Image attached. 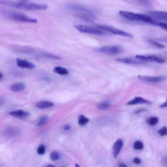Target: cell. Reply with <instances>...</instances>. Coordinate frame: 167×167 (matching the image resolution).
Masks as SVG:
<instances>
[{"mask_svg": "<svg viewBox=\"0 0 167 167\" xmlns=\"http://www.w3.org/2000/svg\"><path fill=\"white\" fill-rule=\"evenodd\" d=\"M89 121V120L83 115H80L79 118L78 123L81 126L86 125Z\"/></svg>", "mask_w": 167, "mask_h": 167, "instance_id": "21", "label": "cell"}, {"mask_svg": "<svg viewBox=\"0 0 167 167\" xmlns=\"http://www.w3.org/2000/svg\"><path fill=\"white\" fill-rule=\"evenodd\" d=\"M111 106V102L107 101L102 102L97 106V108L100 110L104 111L109 109Z\"/></svg>", "mask_w": 167, "mask_h": 167, "instance_id": "19", "label": "cell"}, {"mask_svg": "<svg viewBox=\"0 0 167 167\" xmlns=\"http://www.w3.org/2000/svg\"><path fill=\"white\" fill-rule=\"evenodd\" d=\"M119 13L122 16L128 19L136 21L144 22L155 25H156L157 21L148 15L122 11H120Z\"/></svg>", "mask_w": 167, "mask_h": 167, "instance_id": "1", "label": "cell"}, {"mask_svg": "<svg viewBox=\"0 0 167 167\" xmlns=\"http://www.w3.org/2000/svg\"><path fill=\"white\" fill-rule=\"evenodd\" d=\"M98 52L107 55H114L122 53L123 51L122 47L118 45L104 46L97 50Z\"/></svg>", "mask_w": 167, "mask_h": 167, "instance_id": "3", "label": "cell"}, {"mask_svg": "<svg viewBox=\"0 0 167 167\" xmlns=\"http://www.w3.org/2000/svg\"><path fill=\"white\" fill-rule=\"evenodd\" d=\"M16 64L18 67L23 69H33L35 67L34 64L26 60H23L19 58L16 59Z\"/></svg>", "mask_w": 167, "mask_h": 167, "instance_id": "10", "label": "cell"}, {"mask_svg": "<svg viewBox=\"0 0 167 167\" xmlns=\"http://www.w3.org/2000/svg\"><path fill=\"white\" fill-rule=\"evenodd\" d=\"M150 42L151 44H152L153 45H155V46H156V47L159 48H163L165 47V45L160 44V43L156 42L155 41L153 40H150Z\"/></svg>", "mask_w": 167, "mask_h": 167, "instance_id": "29", "label": "cell"}, {"mask_svg": "<svg viewBox=\"0 0 167 167\" xmlns=\"http://www.w3.org/2000/svg\"><path fill=\"white\" fill-rule=\"evenodd\" d=\"M51 158L53 161L58 160L59 157V155L58 153L56 151H53L51 153L50 155Z\"/></svg>", "mask_w": 167, "mask_h": 167, "instance_id": "28", "label": "cell"}, {"mask_svg": "<svg viewBox=\"0 0 167 167\" xmlns=\"http://www.w3.org/2000/svg\"><path fill=\"white\" fill-rule=\"evenodd\" d=\"M138 79L144 82L152 83H158L164 81L166 78L165 77L163 76L156 77L141 76L138 77Z\"/></svg>", "mask_w": 167, "mask_h": 167, "instance_id": "9", "label": "cell"}, {"mask_svg": "<svg viewBox=\"0 0 167 167\" xmlns=\"http://www.w3.org/2000/svg\"><path fill=\"white\" fill-rule=\"evenodd\" d=\"M48 8L47 5L36 3H26L25 10L30 11L45 10Z\"/></svg>", "mask_w": 167, "mask_h": 167, "instance_id": "8", "label": "cell"}, {"mask_svg": "<svg viewBox=\"0 0 167 167\" xmlns=\"http://www.w3.org/2000/svg\"><path fill=\"white\" fill-rule=\"evenodd\" d=\"M68 7L72 9L77 10V11H81L87 13L91 15V16L93 17L94 16L91 12L89 10L85 7L79 5L75 4H71L68 5Z\"/></svg>", "mask_w": 167, "mask_h": 167, "instance_id": "16", "label": "cell"}, {"mask_svg": "<svg viewBox=\"0 0 167 167\" xmlns=\"http://www.w3.org/2000/svg\"><path fill=\"white\" fill-rule=\"evenodd\" d=\"M159 134L161 136L166 135L167 134V128L164 126L158 131Z\"/></svg>", "mask_w": 167, "mask_h": 167, "instance_id": "26", "label": "cell"}, {"mask_svg": "<svg viewBox=\"0 0 167 167\" xmlns=\"http://www.w3.org/2000/svg\"><path fill=\"white\" fill-rule=\"evenodd\" d=\"M48 166V167H49V166H50V167H51H51H54V166Z\"/></svg>", "mask_w": 167, "mask_h": 167, "instance_id": "39", "label": "cell"}, {"mask_svg": "<svg viewBox=\"0 0 167 167\" xmlns=\"http://www.w3.org/2000/svg\"><path fill=\"white\" fill-rule=\"evenodd\" d=\"M123 143L121 139L118 140L114 144L113 146V155L115 159H116L119 155L120 151L123 147Z\"/></svg>", "mask_w": 167, "mask_h": 167, "instance_id": "11", "label": "cell"}, {"mask_svg": "<svg viewBox=\"0 0 167 167\" xmlns=\"http://www.w3.org/2000/svg\"><path fill=\"white\" fill-rule=\"evenodd\" d=\"M119 166L121 167H127V166L125 164L123 163H121L119 164Z\"/></svg>", "mask_w": 167, "mask_h": 167, "instance_id": "36", "label": "cell"}, {"mask_svg": "<svg viewBox=\"0 0 167 167\" xmlns=\"http://www.w3.org/2000/svg\"><path fill=\"white\" fill-rule=\"evenodd\" d=\"M25 88V85L23 83H17L12 84L10 89L14 92H21L24 90Z\"/></svg>", "mask_w": 167, "mask_h": 167, "instance_id": "17", "label": "cell"}, {"mask_svg": "<svg viewBox=\"0 0 167 167\" xmlns=\"http://www.w3.org/2000/svg\"><path fill=\"white\" fill-rule=\"evenodd\" d=\"M54 72L60 75H66L69 74V72L67 69L62 67L56 66L53 69Z\"/></svg>", "mask_w": 167, "mask_h": 167, "instance_id": "18", "label": "cell"}, {"mask_svg": "<svg viewBox=\"0 0 167 167\" xmlns=\"http://www.w3.org/2000/svg\"><path fill=\"white\" fill-rule=\"evenodd\" d=\"M158 122V119L157 117H152L149 119L148 121V123L151 126H154L157 124Z\"/></svg>", "mask_w": 167, "mask_h": 167, "instance_id": "24", "label": "cell"}, {"mask_svg": "<svg viewBox=\"0 0 167 167\" xmlns=\"http://www.w3.org/2000/svg\"><path fill=\"white\" fill-rule=\"evenodd\" d=\"M133 162L135 164H140L141 162V161L139 158L135 157L133 159Z\"/></svg>", "mask_w": 167, "mask_h": 167, "instance_id": "31", "label": "cell"}, {"mask_svg": "<svg viewBox=\"0 0 167 167\" xmlns=\"http://www.w3.org/2000/svg\"><path fill=\"white\" fill-rule=\"evenodd\" d=\"M71 129V127L70 125H65L63 128L64 130L66 131L70 130Z\"/></svg>", "mask_w": 167, "mask_h": 167, "instance_id": "33", "label": "cell"}, {"mask_svg": "<svg viewBox=\"0 0 167 167\" xmlns=\"http://www.w3.org/2000/svg\"><path fill=\"white\" fill-rule=\"evenodd\" d=\"M142 104L151 105V102L144 99L142 97H136L128 102L126 104L127 105H134Z\"/></svg>", "mask_w": 167, "mask_h": 167, "instance_id": "13", "label": "cell"}, {"mask_svg": "<svg viewBox=\"0 0 167 167\" xmlns=\"http://www.w3.org/2000/svg\"><path fill=\"white\" fill-rule=\"evenodd\" d=\"M45 148L44 145H41L38 148L37 150V153L38 155H44L45 153Z\"/></svg>", "mask_w": 167, "mask_h": 167, "instance_id": "25", "label": "cell"}, {"mask_svg": "<svg viewBox=\"0 0 167 167\" xmlns=\"http://www.w3.org/2000/svg\"><path fill=\"white\" fill-rule=\"evenodd\" d=\"M116 60L120 63L130 65H138L143 63V61L137 58V59L132 58H118Z\"/></svg>", "mask_w": 167, "mask_h": 167, "instance_id": "15", "label": "cell"}, {"mask_svg": "<svg viewBox=\"0 0 167 167\" xmlns=\"http://www.w3.org/2000/svg\"><path fill=\"white\" fill-rule=\"evenodd\" d=\"M9 114L13 117L19 118H27L29 117L30 115L29 112L22 110L10 112Z\"/></svg>", "mask_w": 167, "mask_h": 167, "instance_id": "14", "label": "cell"}, {"mask_svg": "<svg viewBox=\"0 0 167 167\" xmlns=\"http://www.w3.org/2000/svg\"><path fill=\"white\" fill-rule=\"evenodd\" d=\"M149 16L156 21L167 22V13L163 11H152L148 13Z\"/></svg>", "mask_w": 167, "mask_h": 167, "instance_id": "6", "label": "cell"}, {"mask_svg": "<svg viewBox=\"0 0 167 167\" xmlns=\"http://www.w3.org/2000/svg\"><path fill=\"white\" fill-rule=\"evenodd\" d=\"M163 164H166L167 165V157L166 156H164V157L162 159V162Z\"/></svg>", "mask_w": 167, "mask_h": 167, "instance_id": "34", "label": "cell"}, {"mask_svg": "<svg viewBox=\"0 0 167 167\" xmlns=\"http://www.w3.org/2000/svg\"><path fill=\"white\" fill-rule=\"evenodd\" d=\"M74 27L80 32L82 33L100 35H104L105 34V33L101 30L85 25H74Z\"/></svg>", "mask_w": 167, "mask_h": 167, "instance_id": "4", "label": "cell"}, {"mask_svg": "<svg viewBox=\"0 0 167 167\" xmlns=\"http://www.w3.org/2000/svg\"><path fill=\"white\" fill-rule=\"evenodd\" d=\"M159 27L166 31L167 30V25L166 23L160 22V23H159Z\"/></svg>", "mask_w": 167, "mask_h": 167, "instance_id": "30", "label": "cell"}, {"mask_svg": "<svg viewBox=\"0 0 167 167\" xmlns=\"http://www.w3.org/2000/svg\"><path fill=\"white\" fill-rule=\"evenodd\" d=\"M76 167H80V166L79 165V164H76Z\"/></svg>", "mask_w": 167, "mask_h": 167, "instance_id": "38", "label": "cell"}, {"mask_svg": "<svg viewBox=\"0 0 167 167\" xmlns=\"http://www.w3.org/2000/svg\"><path fill=\"white\" fill-rule=\"evenodd\" d=\"M23 1H27V0H22Z\"/></svg>", "mask_w": 167, "mask_h": 167, "instance_id": "40", "label": "cell"}, {"mask_svg": "<svg viewBox=\"0 0 167 167\" xmlns=\"http://www.w3.org/2000/svg\"><path fill=\"white\" fill-rule=\"evenodd\" d=\"M135 58L143 62H153L159 63H163L166 61L164 58L155 56H145L137 55L135 56Z\"/></svg>", "mask_w": 167, "mask_h": 167, "instance_id": "7", "label": "cell"}, {"mask_svg": "<svg viewBox=\"0 0 167 167\" xmlns=\"http://www.w3.org/2000/svg\"><path fill=\"white\" fill-rule=\"evenodd\" d=\"M97 27L100 29L107 31L115 35L122 36L125 37L133 38V36L130 33L115 28L105 25H97Z\"/></svg>", "mask_w": 167, "mask_h": 167, "instance_id": "5", "label": "cell"}, {"mask_svg": "<svg viewBox=\"0 0 167 167\" xmlns=\"http://www.w3.org/2000/svg\"><path fill=\"white\" fill-rule=\"evenodd\" d=\"M167 106V102H166L164 103L161 105L160 107L161 108H164L166 107Z\"/></svg>", "mask_w": 167, "mask_h": 167, "instance_id": "35", "label": "cell"}, {"mask_svg": "<svg viewBox=\"0 0 167 167\" xmlns=\"http://www.w3.org/2000/svg\"><path fill=\"white\" fill-rule=\"evenodd\" d=\"M49 119L47 115H45L41 118L39 122L37 124L38 127H40L45 125L47 123Z\"/></svg>", "mask_w": 167, "mask_h": 167, "instance_id": "22", "label": "cell"}, {"mask_svg": "<svg viewBox=\"0 0 167 167\" xmlns=\"http://www.w3.org/2000/svg\"><path fill=\"white\" fill-rule=\"evenodd\" d=\"M133 148L135 150H141L143 149L144 146L143 143L140 141H135L133 146Z\"/></svg>", "mask_w": 167, "mask_h": 167, "instance_id": "23", "label": "cell"}, {"mask_svg": "<svg viewBox=\"0 0 167 167\" xmlns=\"http://www.w3.org/2000/svg\"><path fill=\"white\" fill-rule=\"evenodd\" d=\"M3 132L5 135L10 137H16L20 133L19 130L17 128L12 127L6 128L4 130Z\"/></svg>", "mask_w": 167, "mask_h": 167, "instance_id": "12", "label": "cell"}, {"mask_svg": "<svg viewBox=\"0 0 167 167\" xmlns=\"http://www.w3.org/2000/svg\"><path fill=\"white\" fill-rule=\"evenodd\" d=\"M42 80L45 81L49 82L51 80V79L49 77L47 76H42Z\"/></svg>", "mask_w": 167, "mask_h": 167, "instance_id": "32", "label": "cell"}, {"mask_svg": "<svg viewBox=\"0 0 167 167\" xmlns=\"http://www.w3.org/2000/svg\"><path fill=\"white\" fill-rule=\"evenodd\" d=\"M7 15L10 19L17 22L34 23H37V20L27 16L26 15L14 12H9L7 13Z\"/></svg>", "mask_w": 167, "mask_h": 167, "instance_id": "2", "label": "cell"}, {"mask_svg": "<svg viewBox=\"0 0 167 167\" xmlns=\"http://www.w3.org/2000/svg\"><path fill=\"white\" fill-rule=\"evenodd\" d=\"M54 104L52 102L48 101H42L38 102L37 106L40 109H45L52 107Z\"/></svg>", "mask_w": 167, "mask_h": 167, "instance_id": "20", "label": "cell"}, {"mask_svg": "<svg viewBox=\"0 0 167 167\" xmlns=\"http://www.w3.org/2000/svg\"><path fill=\"white\" fill-rule=\"evenodd\" d=\"M133 1L143 5H149L150 4V2L147 0H133Z\"/></svg>", "mask_w": 167, "mask_h": 167, "instance_id": "27", "label": "cell"}, {"mask_svg": "<svg viewBox=\"0 0 167 167\" xmlns=\"http://www.w3.org/2000/svg\"><path fill=\"white\" fill-rule=\"evenodd\" d=\"M2 77H3V75L2 74L0 73V78H2Z\"/></svg>", "mask_w": 167, "mask_h": 167, "instance_id": "37", "label": "cell"}]
</instances>
